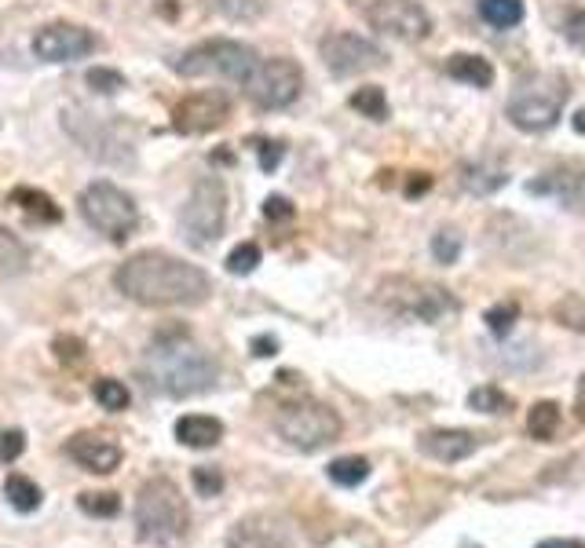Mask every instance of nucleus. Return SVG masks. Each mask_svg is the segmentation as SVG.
<instances>
[{"instance_id": "nucleus-1", "label": "nucleus", "mask_w": 585, "mask_h": 548, "mask_svg": "<svg viewBox=\"0 0 585 548\" xmlns=\"http://www.w3.org/2000/svg\"><path fill=\"white\" fill-rule=\"evenodd\" d=\"M114 285L143 307H194L202 304L213 282L202 267L169 253H136L117 267Z\"/></svg>"}, {"instance_id": "nucleus-2", "label": "nucleus", "mask_w": 585, "mask_h": 548, "mask_svg": "<svg viewBox=\"0 0 585 548\" xmlns=\"http://www.w3.org/2000/svg\"><path fill=\"white\" fill-rule=\"evenodd\" d=\"M143 373L158 391L183 399V395H198V391L213 388L220 366L202 344H194L183 329H176V333H161L150 344L147 359H143Z\"/></svg>"}, {"instance_id": "nucleus-3", "label": "nucleus", "mask_w": 585, "mask_h": 548, "mask_svg": "<svg viewBox=\"0 0 585 548\" xmlns=\"http://www.w3.org/2000/svg\"><path fill=\"white\" fill-rule=\"evenodd\" d=\"M191 523L187 501H183L180 486L172 479H150L136 497V534L139 541L158 548H169L183 541Z\"/></svg>"}, {"instance_id": "nucleus-4", "label": "nucleus", "mask_w": 585, "mask_h": 548, "mask_svg": "<svg viewBox=\"0 0 585 548\" xmlns=\"http://www.w3.org/2000/svg\"><path fill=\"white\" fill-rule=\"evenodd\" d=\"M260 66V55L242 41H205L194 44L187 52L172 63V70L180 77H224V81H234V85H249V77L256 74Z\"/></svg>"}, {"instance_id": "nucleus-5", "label": "nucleus", "mask_w": 585, "mask_h": 548, "mask_svg": "<svg viewBox=\"0 0 585 548\" xmlns=\"http://www.w3.org/2000/svg\"><path fill=\"white\" fill-rule=\"evenodd\" d=\"M227 227V190L216 176H205L191 187L180 209V231L187 245L209 249Z\"/></svg>"}, {"instance_id": "nucleus-6", "label": "nucleus", "mask_w": 585, "mask_h": 548, "mask_svg": "<svg viewBox=\"0 0 585 548\" xmlns=\"http://www.w3.org/2000/svg\"><path fill=\"white\" fill-rule=\"evenodd\" d=\"M77 205H81V216H85L88 227H96L110 242H125L128 234L139 227L136 201H132L128 190L114 187V183H92V187H85Z\"/></svg>"}, {"instance_id": "nucleus-7", "label": "nucleus", "mask_w": 585, "mask_h": 548, "mask_svg": "<svg viewBox=\"0 0 585 548\" xmlns=\"http://www.w3.org/2000/svg\"><path fill=\"white\" fill-rule=\"evenodd\" d=\"M567 103V85L560 77L545 74L520 85L509 99V121L520 132H545L560 121V110Z\"/></svg>"}, {"instance_id": "nucleus-8", "label": "nucleus", "mask_w": 585, "mask_h": 548, "mask_svg": "<svg viewBox=\"0 0 585 548\" xmlns=\"http://www.w3.org/2000/svg\"><path fill=\"white\" fill-rule=\"evenodd\" d=\"M377 300L395 315L417 318V322H439L443 315L458 311L454 296L443 285L421 282V278H388L377 289Z\"/></svg>"}, {"instance_id": "nucleus-9", "label": "nucleus", "mask_w": 585, "mask_h": 548, "mask_svg": "<svg viewBox=\"0 0 585 548\" xmlns=\"http://www.w3.org/2000/svg\"><path fill=\"white\" fill-rule=\"evenodd\" d=\"M275 428L297 450H322V446L333 443L341 435V417L330 406H322V402L300 399V402H286L278 410Z\"/></svg>"}, {"instance_id": "nucleus-10", "label": "nucleus", "mask_w": 585, "mask_h": 548, "mask_svg": "<svg viewBox=\"0 0 585 548\" xmlns=\"http://www.w3.org/2000/svg\"><path fill=\"white\" fill-rule=\"evenodd\" d=\"M300 88H304V74L293 59H264L249 77L245 92L260 110H282V106L297 103Z\"/></svg>"}, {"instance_id": "nucleus-11", "label": "nucleus", "mask_w": 585, "mask_h": 548, "mask_svg": "<svg viewBox=\"0 0 585 548\" xmlns=\"http://www.w3.org/2000/svg\"><path fill=\"white\" fill-rule=\"evenodd\" d=\"M319 55L326 70L337 77H351V74H370V70H381L384 66V52L373 41L359 37V33H326L319 41Z\"/></svg>"}, {"instance_id": "nucleus-12", "label": "nucleus", "mask_w": 585, "mask_h": 548, "mask_svg": "<svg viewBox=\"0 0 585 548\" xmlns=\"http://www.w3.org/2000/svg\"><path fill=\"white\" fill-rule=\"evenodd\" d=\"M366 19H370L373 30L388 33L395 41H425L432 33V15H428L417 0H373L366 8Z\"/></svg>"}, {"instance_id": "nucleus-13", "label": "nucleus", "mask_w": 585, "mask_h": 548, "mask_svg": "<svg viewBox=\"0 0 585 548\" xmlns=\"http://www.w3.org/2000/svg\"><path fill=\"white\" fill-rule=\"evenodd\" d=\"M33 52L44 63H77L96 52V33L77 22H48L33 37Z\"/></svg>"}, {"instance_id": "nucleus-14", "label": "nucleus", "mask_w": 585, "mask_h": 548, "mask_svg": "<svg viewBox=\"0 0 585 548\" xmlns=\"http://www.w3.org/2000/svg\"><path fill=\"white\" fill-rule=\"evenodd\" d=\"M231 117V103L224 92H194L172 110V128L183 136H205Z\"/></svg>"}, {"instance_id": "nucleus-15", "label": "nucleus", "mask_w": 585, "mask_h": 548, "mask_svg": "<svg viewBox=\"0 0 585 548\" xmlns=\"http://www.w3.org/2000/svg\"><path fill=\"white\" fill-rule=\"evenodd\" d=\"M66 454H70V461H77L81 468H88V472H96V475L117 472V464L125 461V450L103 432L74 435V439L66 443Z\"/></svg>"}, {"instance_id": "nucleus-16", "label": "nucleus", "mask_w": 585, "mask_h": 548, "mask_svg": "<svg viewBox=\"0 0 585 548\" xmlns=\"http://www.w3.org/2000/svg\"><path fill=\"white\" fill-rule=\"evenodd\" d=\"M527 190L531 194H556L567 209L578 212L585 209V169L575 161H567V165H556L553 172H545L542 180H531Z\"/></svg>"}, {"instance_id": "nucleus-17", "label": "nucleus", "mask_w": 585, "mask_h": 548, "mask_svg": "<svg viewBox=\"0 0 585 548\" xmlns=\"http://www.w3.org/2000/svg\"><path fill=\"white\" fill-rule=\"evenodd\" d=\"M417 446L425 450L428 457H436V461H465L468 454H476V435L468 432H425L421 439H417Z\"/></svg>"}, {"instance_id": "nucleus-18", "label": "nucleus", "mask_w": 585, "mask_h": 548, "mask_svg": "<svg viewBox=\"0 0 585 548\" xmlns=\"http://www.w3.org/2000/svg\"><path fill=\"white\" fill-rule=\"evenodd\" d=\"M227 548H293L289 538L275 523H264V519H245L231 530Z\"/></svg>"}, {"instance_id": "nucleus-19", "label": "nucleus", "mask_w": 585, "mask_h": 548, "mask_svg": "<svg viewBox=\"0 0 585 548\" xmlns=\"http://www.w3.org/2000/svg\"><path fill=\"white\" fill-rule=\"evenodd\" d=\"M176 439L191 450H209L224 439V424L216 417H205V413H191V417H180L176 421Z\"/></svg>"}, {"instance_id": "nucleus-20", "label": "nucleus", "mask_w": 585, "mask_h": 548, "mask_svg": "<svg viewBox=\"0 0 585 548\" xmlns=\"http://www.w3.org/2000/svg\"><path fill=\"white\" fill-rule=\"evenodd\" d=\"M509 183V172H505V165H498V161H468V165H461V187L468 190V194H494V190H501Z\"/></svg>"}, {"instance_id": "nucleus-21", "label": "nucleus", "mask_w": 585, "mask_h": 548, "mask_svg": "<svg viewBox=\"0 0 585 548\" xmlns=\"http://www.w3.org/2000/svg\"><path fill=\"white\" fill-rule=\"evenodd\" d=\"M447 77H454V81H461V85L468 88H490L494 85V66L483 59V55H450L447 59Z\"/></svg>"}, {"instance_id": "nucleus-22", "label": "nucleus", "mask_w": 585, "mask_h": 548, "mask_svg": "<svg viewBox=\"0 0 585 548\" xmlns=\"http://www.w3.org/2000/svg\"><path fill=\"white\" fill-rule=\"evenodd\" d=\"M11 205H19L22 216L33 223H59L63 220V209L55 205L44 190L37 187H19V190H11Z\"/></svg>"}, {"instance_id": "nucleus-23", "label": "nucleus", "mask_w": 585, "mask_h": 548, "mask_svg": "<svg viewBox=\"0 0 585 548\" xmlns=\"http://www.w3.org/2000/svg\"><path fill=\"white\" fill-rule=\"evenodd\" d=\"M4 497H8V505L15 512H37L41 508V486L26 479V475H11L4 483Z\"/></svg>"}, {"instance_id": "nucleus-24", "label": "nucleus", "mask_w": 585, "mask_h": 548, "mask_svg": "<svg viewBox=\"0 0 585 548\" xmlns=\"http://www.w3.org/2000/svg\"><path fill=\"white\" fill-rule=\"evenodd\" d=\"M479 15L490 26L509 30V26H520L523 22V0H479Z\"/></svg>"}, {"instance_id": "nucleus-25", "label": "nucleus", "mask_w": 585, "mask_h": 548, "mask_svg": "<svg viewBox=\"0 0 585 548\" xmlns=\"http://www.w3.org/2000/svg\"><path fill=\"white\" fill-rule=\"evenodd\" d=\"M527 428H531L534 439L549 443L556 435V428H560V406L556 402H538L531 410V417H527Z\"/></svg>"}, {"instance_id": "nucleus-26", "label": "nucleus", "mask_w": 585, "mask_h": 548, "mask_svg": "<svg viewBox=\"0 0 585 548\" xmlns=\"http://www.w3.org/2000/svg\"><path fill=\"white\" fill-rule=\"evenodd\" d=\"M92 395H96V402L103 406V410H110V413H121L128 406V388L121 384V380H114V377H99L96 384H92Z\"/></svg>"}, {"instance_id": "nucleus-27", "label": "nucleus", "mask_w": 585, "mask_h": 548, "mask_svg": "<svg viewBox=\"0 0 585 548\" xmlns=\"http://www.w3.org/2000/svg\"><path fill=\"white\" fill-rule=\"evenodd\" d=\"M326 472H330V479L337 486H359V483H366L370 464L362 461V457H337V461H333Z\"/></svg>"}, {"instance_id": "nucleus-28", "label": "nucleus", "mask_w": 585, "mask_h": 548, "mask_svg": "<svg viewBox=\"0 0 585 548\" xmlns=\"http://www.w3.org/2000/svg\"><path fill=\"white\" fill-rule=\"evenodd\" d=\"M351 106L362 117H370V121H384L388 117V99H384V92L377 85H366L359 92H351Z\"/></svg>"}, {"instance_id": "nucleus-29", "label": "nucleus", "mask_w": 585, "mask_h": 548, "mask_svg": "<svg viewBox=\"0 0 585 548\" xmlns=\"http://www.w3.org/2000/svg\"><path fill=\"white\" fill-rule=\"evenodd\" d=\"M553 318H556V322H560V326L578 329V333H585V296H582V293L564 296V300H560V304L553 307Z\"/></svg>"}, {"instance_id": "nucleus-30", "label": "nucleus", "mask_w": 585, "mask_h": 548, "mask_svg": "<svg viewBox=\"0 0 585 548\" xmlns=\"http://www.w3.org/2000/svg\"><path fill=\"white\" fill-rule=\"evenodd\" d=\"M468 406L472 410H479V413H509V406H512V399L505 395V391H498V388H476L472 395H468Z\"/></svg>"}, {"instance_id": "nucleus-31", "label": "nucleus", "mask_w": 585, "mask_h": 548, "mask_svg": "<svg viewBox=\"0 0 585 548\" xmlns=\"http://www.w3.org/2000/svg\"><path fill=\"white\" fill-rule=\"evenodd\" d=\"M516 315H520V307L509 300V304H494V307H490L487 315H483V322L490 326V333H494V337H505V333L516 326Z\"/></svg>"}, {"instance_id": "nucleus-32", "label": "nucleus", "mask_w": 585, "mask_h": 548, "mask_svg": "<svg viewBox=\"0 0 585 548\" xmlns=\"http://www.w3.org/2000/svg\"><path fill=\"white\" fill-rule=\"evenodd\" d=\"M256 264H260V245H253V242H242L238 249H231V256H227V271L231 274H253Z\"/></svg>"}, {"instance_id": "nucleus-33", "label": "nucleus", "mask_w": 585, "mask_h": 548, "mask_svg": "<svg viewBox=\"0 0 585 548\" xmlns=\"http://www.w3.org/2000/svg\"><path fill=\"white\" fill-rule=\"evenodd\" d=\"M81 512H88V516H99V519H110L121 512V501H117V494H81Z\"/></svg>"}, {"instance_id": "nucleus-34", "label": "nucleus", "mask_w": 585, "mask_h": 548, "mask_svg": "<svg viewBox=\"0 0 585 548\" xmlns=\"http://www.w3.org/2000/svg\"><path fill=\"white\" fill-rule=\"evenodd\" d=\"M432 256H436V264H458V256H461V234L439 231L436 238H432Z\"/></svg>"}, {"instance_id": "nucleus-35", "label": "nucleus", "mask_w": 585, "mask_h": 548, "mask_svg": "<svg viewBox=\"0 0 585 548\" xmlns=\"http://www.w3.org/2000/svg\"><path fill=\"white\" fill-rule=\"evenodd\" d=\"M22 264H26V249L8 231H0V271H19Z\"/></svg>"}, {"instance_id": "nucleus-36", "label": "nucleus", "mask_w": 585, "mask_h": 548, "mask_svg": "<svg viewBox=\"0 0 585 548\" xmlns=\"http://www.w3.org/2000/svg\"><path fill=\"white\" fill-rule=\"evenodd\" d=\"M213 4L231 19H256L264 11V0H213Z\"/></svg>"}, {"instance_id": "nucleus-37", "label": "nucleus", "mask_w": 585, "mask_h": 548, "mask_svg": "<svg viewBox=\"0 0 585 548\" xmlns=\"http://www.w3.org/2000/svg\"><path fill=\"white\" fill-rule=\"evenodd\" d=\"M88 88H96V92H103V95H114L117 88H125V77L117 74V70L96 66V70H88Z\"/></svg>"}, {"instance_id": "nucleus-38", "label": "nucleus", "mask_w": 585, "mask_h": 548, "mask_svg": "<svg viewBox=\"0 0 585 548\" xmlns=\"http://www.w3.org/2000/svg\"><path fill=\"white\" fill-rule=\"evenodd\" d=\"M194 486H198V494L216 497L224 490V475L216 472V468H194Z\"/></svg>"}, {"instance_id": "nucleus-39", "label": "nucleus", "mask_w": 585, "mask_h": 548, "mask_svg": "<svg viewBox=\"0 0 585 548\" xmlns=\"http://www.w3.org/2000/svg\"><path fill=\"white\" fill-rule=\"evenodd\" d=\"M22 446H26V439H22V432H4V435H0V461H4V464L19 461Z\"/></svg>"}, {"instance_id": "nucleus-40", "label": "nucleus", "mask_w": 585, "mask_h": 548, "mask_svg": "<svg viewBox=\"0 0 585 548\" xmlns=\"http://www.w3.org/2000/svg\"><path fill=\"white\" fill-rule=\"evenodd\" d=\"M264 216L267 220H289V216H293V201L282 198V194H271V198L264 201Z\"/></svg>"}, {"instance_id": "nucleus-41", "label": "nucleus", "mask_w": 585, "mask_h": 548, "mask_svg": "<svg viewBox=\"0 0 585 548\" xmlns=\"http://www.w3.org/2000/svg\"><path fill=\"white\" fill-rule=\"evenodd\" d=\"M282 154H286V147H282V143H264V147H260V169L275 172L278 161H282Z\"/></svg>"}, {"instance_id": "nucleus-42", "label": "nucleus", "mask_w": 585, "mask_h": 548, "mask_svg": "<svg viewBox=\"0 0 585 548\" xmlns=\"http://www.w3.org/2000/svg\"><path fill=\"white\" fill-rule=\"evenodd\" d=\"M567 37H571V41H585V15L582 11H575V15L567 19Z\"/></svg>"}, {"instance_id": "nucleus-43", "label": "nucleus", "mask_w": 585, "mask_h": 548, "mask_svg": "<svg viewBox=\"0 0 585 548\" xmlns=\"http://www.w3.org/2000/svg\"><path fill=\"white\" fill-rule=\"evenodd\" d=\"M275 351H278V340L275 337H256L253 340V355H260V359L275 355Z\"/></svg>"}, {"instance_id": "nucleus-44", "label": "nucleus", "mask_w": 585, "mask_h": 548, "mask_svg": "<svg viewBox=\"0 0 585 548\" xmlns=\"http://www.w3.org/2000/svg\"><path fill=\"white\" fill-rule=\"evenodd\" d=\"M77 351H81V344H77L74 337L55 340V355H63V359H77Z\"/></svg>"}, {"instance_id": "nucleus-45", "label": "nucleus", "mask_w": 585, "mask_h": 548, "mask_svg": "<svg viewBox=\"0 0 585 548\" xmlns=\"http://www.w3.org/2000/svg\"><path fill=\"white\" fill-rule=\"evenodd\" d=\"M428 187H432V180H428V172H414V180L406 183V194L414 198V194H425Z\"/></svg>"}, {"instance_id": "nucleus-46", "label": "nucleus", "mask_w": 585, "mask_h": 548, "mask_svg": "<svg viewBox=\"0 0 585 548\" xmlns=\"http://www.w3.org/2000/svg\"><path fill=\"white\" fill-rule=\"evenodd\" d=\"M538 548H585V545L575 538H545V541H538Z\"/></svg>"}, {"instance_id": "nucleus-47", "label": "nucleus", "mask_w": 585, "mask_h": 548, "mask_svg": "<svg viewBox=\"0 0 585 548\" xmlns=\"http://www.w3.org/2000/svg\"><path fill=\"white\" fill-rule=\"evenodd\" d=\"M575 132L578 136H585V110H578L575 114Z\"/></svg>"}, {"instance_id": "nucleus-48", "label": "nucleus", "mask_w": 585, "mask_h": 548, "mask_svg": "<svg viewBox=\"0 0 585 548\" xmlns=\"http://www.w3.org/2000/svg\"><path fill=\"white\" fill-rule=\"evenodd\" d=\"M461 548H472V545H461ZM476 548H479V545H476Z\"/></svg>"}]
</instances>
